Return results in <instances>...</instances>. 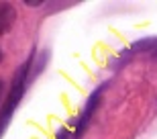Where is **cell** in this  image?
<instances>
[{
    "label": "cell",
    "instance_id": "cell-1",
    "mask_svg": "<svg viewBox=\"0 0 157 139\" xmlns=\"http://www.w3.org/2000/svg\"><path fill=\"white\" fill-rule=\"evenodd\" d=\"M27 70H29V64L21 66L17 78H14V82H12V90H10V94H8V98H6L4 106H2V113H0V135L4 133V129H6V125H8V121H10L14 109H17L18 100L23 98L25 82H27V78H29V76H27Z\"/></svg>",
    "mask_w": 157,
    "mask_h": 139
},
{
    "label": "cell",
    "instance_id": "cell-2",
    "mask_svg": "<svg viewBox=\"0 0 157 139\" xmlns=\"http://www.w3.org/2000/svg\"><path fill=\"white\" fill-rule=\"evenodd\" d=\"M100 96H102V88H98L96 92L88 98V102H86V109H84V113H82V117H80V121H78V131H76V137H80L82 135V131L86 129V125H88V121H90V117L94 115V110H96V106H98V102H100Z\"/></svg>",
    "mask_w": 157,
    "mask_h": 139
},
{
    "label": "cell",
    "instance_id": "cell-3",
    "mask_svg": "<svg viewBox=\"0 0 157 139\" xmlns=\"http://www.w3.org/2000/svg\"><path fill=\"white\" fill-rule=\"evenodd\" d=\"M17 18V10L6 2H0V33H8Z\"/></svg>",
    "mask_w": 157,
    "mask_h": 139
},
{
    "label": "cell",
    "instance_id": "cell-4",
    "mask_svg": "<svg viewBox=\"0 0 157 139\" xmlns=\"http://www.w3.org/2000/svg\"><path fill=\"white\" fill-rule=\"evenodd\" d=\"M25 4H27V6H39L41 2H39V0H27Z\"/></svg>",
    "mask_w": 157,
    "mask_h": 139
},
{
    "label": "cell",
    "instance_id": "cell-5",
    "mask_svg": "<svg viewBox=\"0 0 157 139\" xmlns=\"http://www.w3.org/2000/svg\"><path fill=\"white\" fill-rule=\"evenodd\" d=\"M2 92H4V84L0 82V100H2Z\"/></svg>",
    "mask_w": 157,
    "mask_h": 139
},
{
    "label": "cell",
    "instance_id": "cell-6",
    "mask_svg": "<svg viewBox=\"0 0 157 139\" xmlns=\"http://www.w3.org/2000/svg\"><path fill=\"white\" fill-rule=\"evenodd\" d=\"M153 55H155V58H157V49H155V51H153Z\"/></svg>",
    "mask_w": 157,
    "mask_h": 139
},
{
    "label": "cell",
    "instance_id": "cell-7",
    "mask_svg": "<svg viewBox=\"0 0 157 139\" xmlns=\"http://www.w3.org/2000/svg\"><path fill=\"white\" fill-rule=\"evenodd\" d=\"M0 59H2V51H0Z\"/></svg>",
    "mask_w": 157,
    "mask_h": 139
}]
</instances>
